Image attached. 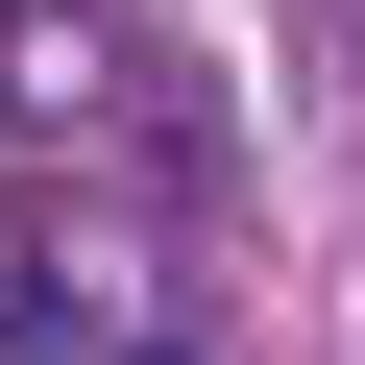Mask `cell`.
<instances>
[{
	"instance_id": "1",
	"label": "cell",
	"mask_w": 365,
	"mask_h": 365,
	"mask_svg": "<svg viewBox=\"0 0 365 365\" xmlns=\"http://www.w3.org/2000/svg\"><path fill=\"white\" fill-rule=\"evenodd\" d=\"M122 365H170V341H122Z\"/></svg>"
}]
</instances>
